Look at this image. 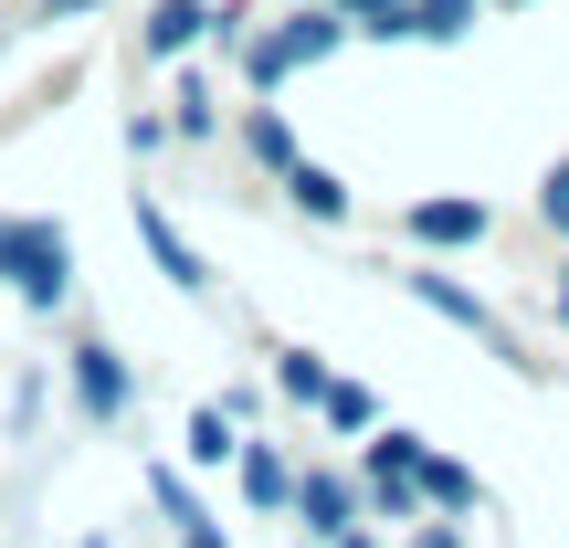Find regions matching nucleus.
Wrapping results in <instances>:
<instances>
[{"label": "nucleus", "mask_w": 569, "mask_h": 548, "mask_svg": "<svg viewBox=\"0 0 569 548\" xmlns=\"http://www.w3.org/2000/svg\"><path fill=\"white\" fill-rule=\"evenodd\" d=\"M475 21V0H411V32H432V42H453Z\"/></svg>", "instance_id": "nucleus-7"}, {"label": "nucleus", "mask_w": 569, "mask_h": 548, "mask_svg": "<svg viewBox=\"0 0 569 548\" xmlns=\"http://www.w3.org/2000/svg\"><path fill=\"white\" fill-rule=\"evenodd\" d=\"M306 517H317V538H338V517H348V486H338V475H306Z\"/></svg>", "instance_id": "nucleus-8"}, {"label": "nucleus", "mask_w": 569, "mask_h": 548, "mask_svg": "<svg viewBox=\"0 0 569 548\" xmlns=\"http://www.w3.org/2000/svg\"><path fill=\"white\" fill-rule=\"evenodd\" d=\"M53 11H84V0H53Z\"/></svg>", "instance_id": "nucleus-12"}, {"label": "nucleus", "mask_w": 569, "mask_h": 548, "mask_svg": "<svg viewBox=\"0 0 569 548\" xmlns=\"http://www.w3.org/2000/svg\"><path fill=\"white\" fill-rule=\"evenodd\" d=\"M0 265H11V285H21L32 306H53V296H63V232L11 222V232H0Z\"/></svg>", "instance_id": "nucleus-1"}, {"label": "nucleus", "mask_w": 569, "mask_h": 548, "mask_svg": "<svg viewBox=\"0 0 569 548\" xmlns=\"http://www.w3.org/2000/svg\"><path fill=\"white\" fill-rule=\"evenodd\" d=\"M74 390H84V411H117V401H127V380H117L106 348H84V359H74Z\"/></svg>", "instance_id": "nucleus-5"}, {"label": "nucleus", "mask_w": 569, "mask_h": 548, "mask_svg": "<svg viewBox=\"0 0 569 548\" xmlns=\"http://www.w3.org/2000/svg\"><path fill=\"white\" fill-rule=\"evenodd\" d=\"M338 32L348 21H327V11H306V21H284L274 42H253V84H284L296 63H317V53H338Z\"/></svg>", "instance_id": "nucleus-2"}, {"label": "nucleus", "mask_w": 569, "mask_h": 548, "mask_svg": "<svg viewBox=\"0 0 569 548\" xmlns=\"http://www.w3.org/2000/svg\"><path fill=\"white\" fill-rule=\"evenodd\" d=\"M201 0H159V11H148V53H180V42H201Z\"/></svg>", "instance_id": "nucleus-4"}, {"label": "nucleus", "mask_w": 569, "mask_h": 548, "mask_svg": "<svg viewBox=\"0 0 569 548\" xmlns=\"http://www.w3.org/2000/svg\"><path fill=\"white\" fill-rule=\"evenodd\" d=\"M338 11H359V32H411V0H338Z\"/></svg>", "instance_id": "nucleus-9"}, {"label": "nucleus", "mask_w": 569, "mask_h": 548, "mask_svg": "<svg viewBox=\"0 0 569 548\" xmlns=\"http://www.w3.org/2000/svg\"><path fill=\"white\" fill-rule=\"evenodd\" d=\"M411 243H486V201H422Z\"/></svg>", "instance_id": "nucleus-3"}, {"label": "nucleus", "mask_w": 569, "mask_h": 548, "mask_svg": "<svg viewBox=\"0 0 569 548\" xmlns=\"http://www.w3.org/2000/svg\"><path fill=\"white\" fill-rule=\"evenodd\" d=\"M549 222H559V232H569V159H559V169H549Z\"/></svg>", "instance_id": "nucleus-11"}, {"label": "nucleus", "mask_w": 569, "mask_h": 548, "mask_svg": "<svg viewBox=\"0 0 569 548\" xmlns=\"http://www.w3.org/2000/svg\"><path fill=\"white\" fill-rule=\"evenodd\" d=\"M284 190H296V201H306V211H317V222H338V211H348V190H338V180H327V169H306V159H296V169H284Z\"/></svg>", "instance_id": "nucleus-6"}, {"label": "nucleus", "mask_w": 569, "mask_h": 548, "mask_svg": "<svg viewBox=\"0 0 569 548\" xmlns=\"http://www.w3.org/2000/svg\"><path fill=\"white\" fill-rule=\"evenodd\" d=\"M253 159H274V169H296V138H284V117H253Z\"/></svg>", "instance_id": "nucleus-10"}]
</instances>
